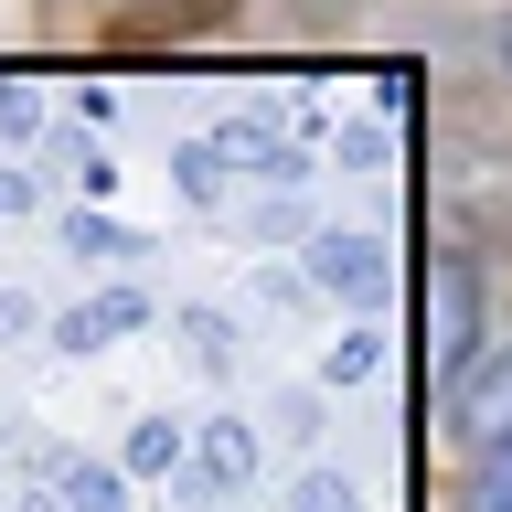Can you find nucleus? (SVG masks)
Segmentation results:
<instances>
[{"label":"nucleus","mask_w":512,"mask_h":512,"mask_svg":"<svg viewBox=\"0 0 512 512\" xmlns=\"http://www.w3.org/2000/svg\"><path fill=\"white\" fill-rule=\"evenodd\" d=\"M448 427H459V448L512 438V352H491V363H470V374L448 384Z\"/></svg>","instance_id":"f03ea898"},{"label":"nucleus","mask_w":512,"mask_h":512,"mask_svg":"<svg viewBox=\"0 0 512 512\" xmlns=\"http://www.w3.org/2000/svg\"><path fill=\"white\" fill-rule=\"evenodd\" d=\"M502 64H512V22H502Z\"/></svg>","instance_id":"20e7f679"},{"label":"nucleus","mask_w":512,"mask_h":512,"mask_svg":"<svg viewBox=\"0 0 512 512\" xmlns=\"http://www.w3.org/2000/svg\"><path fill=\"white\" fill-rule=\"evenodd\" d=\"M480 363V278L470 256H427V384H459Z\"/></svg>","instance_id":"f257e3e1"},{"label":"nucleus","mask_w":512,"mask_h":512,"mask_svg":"<svg viewBox=\"0 0 512 512\" xmlns=\"http://www.w3.org/2000/svg\"><path fill=\"white\" fill-rule=\"evenodd\" d=\"M459 512H512V438H480L459 470Z\"/></svg>","instance_id":"7ed1b4c3"}]
</instances>
